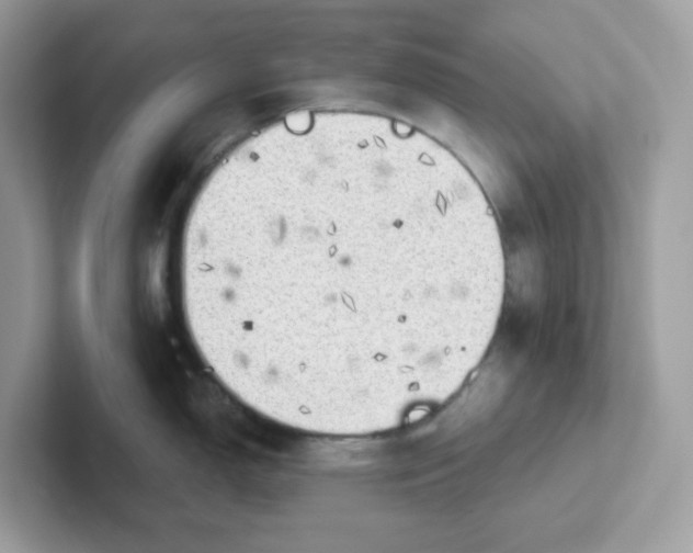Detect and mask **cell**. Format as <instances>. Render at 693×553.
<instances>
[{"label": "cell", "instance_id": "6da1fadb", "mask_svg": "<svg viewBox=\"0 0 693 553\" xmlns=\"http://www.w3.org/2000/svg\"><path fill=\"white\" fill-rule=\"evenodd\" d=\"M254 217L205 268L218 334L264 382L361 396L425 376L474 271L441 227L359 196L307 199Z\"/></svg>", "mask_w": 693, "mask_h": 553}]
</instances>
